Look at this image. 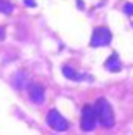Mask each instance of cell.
Wrapping results in <instances>:
<instances>
[{
	"mask_svg": "<svg viewBox=\"0 0 133 135\" xmlns=\"http://www.w3.org/2000/svg\"><path fill=\"white\" fill-rule=\"evenodd\" d=\"M93 107H94V112H96V118H97V121H99L103 127L110 129V127L114 126V112H113L110 102L106 101L105 98H99Z\"/></svg>",
	"mask_w": 133,
	"mask_h": 135,
	"instance_id": "1",
	"label": "cell"
},
{
	"mask_svg": "<svg viewBox=\"0 0 133 135\" xmlns=\"http://www.w3.org/2000/svg\"><path fill=\"white\" fill-rule=\"evenodd\" d=\"M49 127H52L53 131H58V132H64L69 129V123L64 116H61V113L55 108H52L49 113H47V118H45Z\"/></svg>",
	"mask_w": 133,
	"mask_h": 135,
	"instance_id": "2",
	"label": "cell"
},
{
	"mask_svg": "<svg viewBox=\"0 0 133 135\" xmlns=\"http://www.w3.org/2000/svg\"><path fill=\"white\" fill-rule=\"evenodd\" d=\"M96 123H97V118H96L94 107H93V105H85L83 110H81V119H80V127H81V131H85V132L94 131Z\"/></svg>",
	"mask_w": 133,
	"mask_h": 135,
	"instance_id": "3",
	"label": "cell"
},
{
	"mask_svg": "<svg viewBox=\"0 0 133 135\" xmlns=\"http://www.w3.org/2000/svg\"><path fill=\"white\" fill-rule=\"evenodd\" d=\"M111 38H113V35L108 27H96L93 32V36H91V47L108 46L111 42Z\"/></svg>",
	"mask_w": 133,
	"mask_h": 135,
	"instance_id": "4",
	"label": "cell"
},
{
	"mask_svg": "<svg viewBox=\"0 0 133 135\" xmlns=\"http://www.w3.org/2000/svg\"><path fill=\"white\" fill-rule=\"evenodd\" d=\"M28 96L34 104H42L45 99V90L39 83H32L28 85Z\"/></svg>",
	"mask_w": 133,
	"mask_h": 135,
	"instance_id": "5",
	"label": "cell"
},
{
	"mask_svg": "<svg viewBox=\"0 0 133 135\" xmlns=\"http://www.w3.org/2000/svg\"><path fill=\"white\" fill-rule=\"evenodd\" d=\"M105 68L110 71V72H119L122 66H121V60L117 57V54H111L108 57V60L105 61Z\"/></svg>",
	"mask_w": 133,
	"mask_h": 135,
	"instance_id": "6",
	"label": "cell"
},
{
	"mask_svg": "<svg viewBox=\"0 0 133 135\" xmlns=\"http://www.w3.org/2000/svg\"><path fill=\"white\" fill-rule=\"evenodd\" d=\"M27 79H28L27 72H25V71H19V72L13 77V83H14V86H16L17 90H22V88L27 85Z\"/></svg>",
	"mask_w": 133,
	"mask_h": 135,
	"instance_id": "7",
	"label": "cell"
},
{
	"mask_svg": "<svg viewBox=\"0 0 133 135\" xmlns=\"http://www.w3.org/2000/svg\"><path fill=\"white\" fill-rule=\"evenodd\" d=\"M63 74H64V77L70 79V80H83V79H86L85 75L78 74L75 69H72L70 66H63Z\"/></svg>",
	"mask_w": 133,
	"mask_h": 135,
	"instance_id": "8",
	"label": "cell"
},
{
	"mask_svg": "<svg viewBox=\"0 0 133 135\" xmlns=\"http://www.w3.org/2000/svg\"><path fill=\"white\" fill-rule=\"evenodd\" d=\"M14 11V5L9 0H0V13L3 14H11Z\"/></svg>",
	"mask_w": 133,
	"mask_h": 135,
	"instance_id": "9",
	"label": "cell"
},
{
	"mask_svg": "<svg viewBox=\"0 0 133 135\" xmlns=\"http://www.w3.org/2000/svg\"><path fill=\"white\" fill-rule=\"evenodd\" d=\"M124 13L129 14V16H133V3H125L124 5Z\"/></svg>",
	"mask_w": 133,
	"mask_h": 135,
	"instance_id": "10",
	"label": "cell"
},
{
	"mask_svg": "<svg viewBox=\"0 0 133 135\" xmlns=\"http://www.w3.org/2000/svg\"><path fill=\"white\" fill-rule=\"evenodd\" d=\"M24 3H25L27 6H30V8L36 6V2H34V0H24Z\"/></svg>",
	"mask_w": 133,
	"mask_h": 135,
	"instance_id": "11",
	"label": "cell"
},
{
	"mask_svg": "<svg viewBox=\"0 0 133 135\" xmlns=\"http://www.w3.org/2000/svg\"><path fill=\"white\" fill-rule=\"evenodd\" d=\"M3 38H5V30L0 27V39H3Z\"/></svg>",
	"mask_w": 133,
	"mask_h": 135,
	"instance_id": "12",
	"label": "cell"
}]
</instances>
